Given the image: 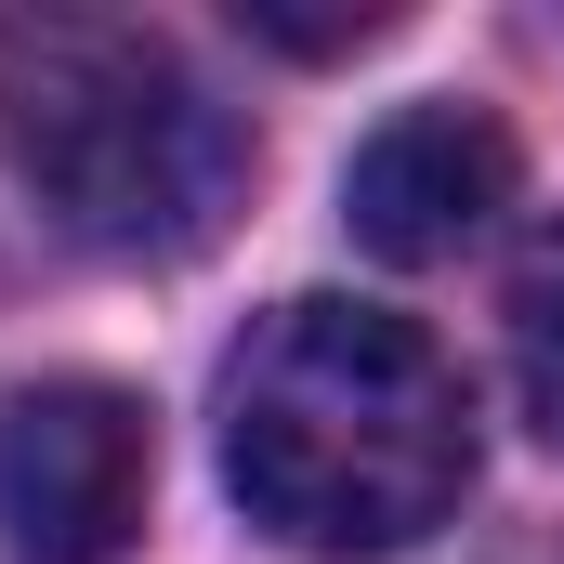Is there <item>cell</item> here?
<instances>
[{
    "label": "cell",
    "mask_w": 564,
    "mask_h": 564,
    "mask_svg": "<svg viewBox=\"0 0 564 564\" xmlns=\"http://www.w3.org/2000/svg\"><path fill=\"white\" fill-rule=\"evenodd\" d=\"M224 486L315 564H381L433 539L473 486V394L408 315L302 289L224 368Z\"/></svg>",
    "instance_id": "obj_1"
},
{
    "label": "cell",
    "mask_w": 564,
    "mask_h": 564,
    "mask_svg": "<svg viewBox=\"0 0 564 564\" xmlns=\"http://www.w3.org/2000/svg\"><path fill=\"white\" fill-rule=\"evenodd\" d=\"M0 171L93 263H184L250 197V119L132 13L0 26Z\"/></svg>",
    "instance_id": "obj_2"
},
{
    "label": "cell",
    "mask_w": 564,
    "mask_h": 564,
    "mask_svg": "<svg viewBox=\"0 0 564 564\" xmlns=\"http://www.w3.org/2000/svg\"><path fill=\"white\" fill-rule=\"evenodd\" d=\"M158 433L119 381H13L0 394V552L13 564H119L144 539Z\"/></svg>",
    "instance_id": "obj_3"
},
{
    "label": "cell",
    "mask_w": 564,
    "mask_h": 564,
    "mask_svg": "<svg viewBox=\"0 0 564 564\" xmlns=\"http://www.w3.org/2000/svg\"><path fill=\"white\" fill-rule=\"evenodd\" d=\"M512 210V132L486 106H394L341 171V224L368 263H459Z\"/></svg>",
    "instance_id": "obj_4"
},
{
    "label": "cell",
    "mask_w": 564,
    "mask_h": 564,
    "mask_svg": "<svg viewBox=\"0 0 564 564\" xmlns=\"http://www.w3.org/2000/svg\"><path fill=\"white\" fill-rule=\"evenodd\" d=\"M512 394L564 446V224L525 250V276H512Z\"/></svg>",
    "instance_id": "obj_5"
},
{
    "label": "cell",
    "mask_w": 564,
    "mask_h": 564,
    "mask_svg": "<svg viewBox=\"0 0 564 564\" xmlns=\"http://www.w3.org/2000/svg\"><path fill=\"white\" fill-rule=\"evenodd\" d=\"M237 26H250V40H276V53H355V40H381L394 13H381V0H355V13H302V0H237Z\"/></svg>",
    "instance_id": "obj_6"
}]
</instances>
